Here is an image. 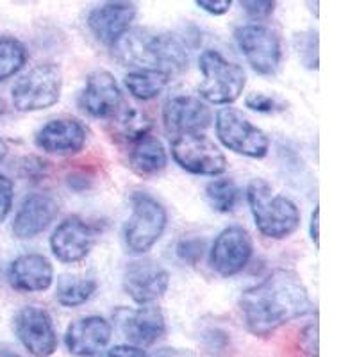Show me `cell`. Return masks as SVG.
I'll list each match as a JSON object with an SVG mask.
<instances>
[{
  "instance_id": "4",
  "label": "cell",
  "mask_w": 357,
  "mask_h": 357,
  "mask_svg": "<svg viewBox=\"0 0 357 357\" xmlns=\"http://www.w3.org/2000/svg\"><path fill=\"white\" fill-rule=\"evenodd\" d=\"M168 213L151 193L134 191L130 195V216L123 225V245L132 256H143L165 234Z\"/></svg>"
},
{
  "instance_id": "26",
  "label": "cell",
  "mask_w": 357,
  "mask_h": 357,
  "mask_svg": "<svg viewBox=\"0 0 357 357\" xmlns=\"http://www.w3.org/2000/svg\"><path fill=\"white\" fill-rule=\"evenodd\" d=\"M207 204L216 213H232L241 199V190L232 178H215L206 186Z\"/></svg>"
},
{
  "instance_id": "27",
  "label": "cell",
  "mask_w": 357,
  "mask_h": 357,
  "mask_svg": "<svg viewBox=\"0 0 357 357\" xmlns=\"http://www.w3.org/2000/svg\"><path fill=\"white\" fill-rule=\"evenodd\" d=\"M27 49L13 36L0 38V82L15 77L27 63Z\"/></svg>"
},
{
  "instance_id": "16",
  "label": "cell",
  "mask_w": 357,
  "mask_h": 357,
  "mask_svg": "<svg viewBox=\"0 0 357 357\" xmlns=\"http://www.w3.org/2000/svg\"><path fill=\"white\" fill-rule=\"evenodd\" d=\"M138 8L132 2H104L88 13L86 24L97 41L113 49L130 31Z\"/></svg>"
},
{
  "instance_id": "33",
  "label": "cell",
  "mask_w": 357,
  "mask_h": 357,
  "mask_svg": "<svg viewBox=\"0 0 357 357\" xmlns=\"http://www.w3.org/2000/svg\"><path fill=\"white\" fill-rule=\"evenodd\" d=\"M13 199H15V184L4 174H0V223L8 220L13 209Z\"/></svg>"
},
{
  "instance_id": "32",
  "label": "cell",
  "mask_w": 357,
  "mask_h": 357,
  "mask_svg": "<svg viewBox=\"0 0 357 357\" xmlns=\"http://www.w3.org/2000/svg\"><path fill=\"white\" fill-rule=\"evenodd\" d=\"M241 8L247 13L248 18L259 24V20H266L275 11V2L272 0H245L241 2Z\"/></svg>"
},
{
  "instance_id": "28",
  "label": "cell",
  "mask_w": 357,
  "mask_h": 357,
  "mask_svg": "<svg viewBox=\"0 0 357 357\" xmlns=\"http://www.w3.org/2000/svg\"><path fill=\"white\" fill-rule=\"evenodd\" d=\"M295 49L302 65L307 70H318V33L304 31L295 36Z\"/></svg>"
},
{
  "instance_id": "34",
  "label": "cell",
  "mask_w": 357,
  "mask_h": 357,
  "mask_svg": "<svg viewBox=\"0 0 357 357\" xmlns=\"http://www.w3.org/2000/svg\"><path fill=\"white\" fill-rule=\"evenodd\" d=\"M301 347L309 357H318V321H311L301 331Z\"/></svg>"
},
{
  "instance_id": "23",
  "label": "cell",
  "mask_w": 357,
  "mask_h": 357,
  "mask_svg": "<svg viewBox=\"0 0 357 357\" xmlns=\"http://www.w3.org/2000/svg\"><path fill=\"white\" fill-rule=\"evenodd\" d=\"M168 165V154L161 139L155 136H145V138L134 142L129 145V167L142 177H152L162 172Z\"/></svg>"
},
{
  "instance_id": "14",
  "label": "cell",
  "mask_w": 357,
  "mask_h": 357,
  "mask_svg": "<svg viewBox=\"0 0 357 357\" xmlns=\"http://www.w3.org/2000/svg\"><path fill=\"white\" fill-rule=\"evenodd\" d=\"M123 104L122 88L113 73L107 70H95L86 77L84 88L79 95V106L89 116L107 122Z\"/></svg>"
},
{
  "instance_id": "31",
  "label": "cell",
  "mask_w": 357,
  "mask_h": 357,
  "mask_svg": "<svg viewBox=\"0 0 357 357\" xmlns=\"http://www.w3.org/2000/svg\"><path fill=\"white\" fill-rule=\"evenodd\" d=\"M245 106L248 107L254 113H261V114H270V113H277V111L284 109V104H280L277 98L270 97L266 93H261V91H252L245 97Z\"/></svg>"
},
{
  "instance_id": "11",
  "label": "cell",
  "mask_w": 357,
  "mask_h": 357,
  "mask_svg": "<svg viewBox=\"0 0 357 357\" xmlns=\"http://www.w3.org/2000/svg\"><path fill=\"white\" fill-rule=\"evenodd\" d=\"M123 291L138 305L159 301L170 288V273L158 261L139 257L127 263L122 275Z\"/></svg>"
},
{
  "instance_id": "21",
  "label": "cell",
  "mask_w": 357,
  "mask_h": 357,
  "mask_svg": "<svg viewBox=\"0 0 357 357\" xmlns=\"http://www.w3.org/2000/svg\"><path fill=\"white\" fill-rule=\"evenodd\" d=\"M8 280L17 291H47L54 282V266L43 254H22L9 264Z\"/></svg>"
},
{
  "instance_id": "39",
  "label": "cell",
  "mask_w": 357,
  "mask_h": 357,
  "mask_svg": "<svg viewBox=\"0 0 357 357\" xmlns=\"http://www.w3.org/2000/svg\"><path fill=\"white\" fill-rule=\"evenodd\" d=\"M8 152H9V149H8V143H6L4 139L0 138V162L4 161V159H6V155H8Z\"/></svg>"
},
{
  "instance_id": "24",
  "label": "cell",
  "mask_w": 357,
  "mask_h": 357,
  "mask_svg": "<svg viewBox=\"0 0 357 357\" xmlns=\"http://www.w3.org/2000/svg\"><path fill=\"white\" fill-rule=\"evenodd\" d=\"M98 284L93 275H72L66 273L57 279L56 301L63 307H79L95 295Z\"/></svg>"
},
{
  "instance_id": "1",
  "label": "cell",
  "mask_w": 357,
  "mask_h": 357,
  "mask_svg": "<svg viewBox=\"0 0 357 357\" xmlns=\"http://www.w3.org/2000/svg\"><path fill=\"white\" fill-rule=\"evenodd\" d=\"M240 311L248 333L268 337L282 325L312 312V302L295 270L277 268L241 293Z\"/></svg>"
},
{
  "instance_id": "29",
  "label": "cell",
  "mask_w": 357,
  "mask_h": 357,
  "mask_svg": "<svg viewBox=\"0 0 357 357\" xmlns=\"http://www.w3.org/2000/svg\"><path fill=\"white\" fill-rule=\"evenodd\" d=\"M18 175L31 183H40L49 175V162L36 155H25L18 161Z\"/></svg>"
},
{
  "instance_id": "12",
  "label": "cell",
  "mask_w": 357,
  "mask_h": 357,
  "mask_svg": "<svg viewBox=\"0 0 357 357\" xmlns=\"http://www.w3.org/2000/svg\"><path fill=\"white\" fill-rule=\"evenodd\" d=\"M254 254V243L247 229L240 225L225 227L209 248V264L220 277H232L243 272Z\"/></svg>"
},
{
  "instance_id": "38",
  "label": "cell",
  "mask_w": 357,
  "mask_h": 357,
  "mask_svg": "<svg viewBox=\"0 0 357 357\" xmlns=\"http://www.w3.org/2000/svg\"><path fill=\"white\" fill-rule=\"evenodd\" d=\"M154 357H195L190 350L184 349H161L154 354Z\"/></svg>"
},
{
  "instance_id": "13",
  "label": "cell",
  "mask_w": 357,
  "mask_h": 357,
  "mask_svg": "<svg viewBox=\"0 0 357 357\" xmlns=\"http://www.w3.org/2000/svg\"><path fill=\"white\" fill-rule=\"evenodd\" d=\"M97 241V231L81 216L63 220L50 236V250L57 261L75 264L89 256Z\"/></svg>"
},
{
  "instance_id": "9",
  "label": "cell",
  "mask_w": 357,
  "mask_h": 357,
  "mask_svg": "<svg viewBox=\"0 0 357 357\" xmlns=\"http://www.w3.org/2000/svg\"><path fill=\"white\" fill-rule=\"evenodd\" d=\"M172 158L188 174L218 177L225 174L229 162L213 139L200 134H183L172 142Z\"/></svg>"
},
{
  "instance_id": "35",
  "label": "cell",
  "mask_w": 357,
  "mask_h": 357,
  "mask_svg": "<svg viewBox=\"0 0 357 357\" xmlns=\"http://www.w3.org/2000/svg\"><path fill=\"white\" fill-rule=\"evenodd\" d=\"M195 4L199 6L202 11L213 15V17H222V15L231 11L232 8L231 0H197Z\"/></svg>"
},
{
  "instance_id": "36",
  "label": "cell",
  "mask_w": 357,
  "mask_h": 357,
  "mask_svg": "<svg viewBox=\"0 0 357 357\" xmlns=\"http://www.w3.org/2000/svg\"><path fill=\"white\" fill-rule=\"evenodd\" d=\"M107 357H146L145 350L138 349L132 345H114L113 349L107 352Z\"/></svg>"
},
{
  "instance_id": "10",
  "label": "cell",
  "mask_w": 357,
  "mask_h": 357,
  "mask_svg": "<svg viewBox=\"0 0 357 357\" xmlns=\"http://www.w3.org/2000/svg\"><path fill=\"white\" fill-rule=\"evenodd\" d=\"M13 329L25 350L34 357H50L57 350V333L49 311L25 305L13 318Z\"/></svg>"
},
{
  "instance_id": "22",
  "label": "cell",
  "mask_w": 357,
  "mask_h": 357,
  "mask_svg": "<svg viewBox=\"0 0 357 357\" xmlns=\"http://www.w3.org/2000/svg\"><path fill=\"white\" fill-rule=\"evenodd\" d=\"M154 127L151 114L139 109L136 106H127L123 104L113 116L107 120V132L111 138L120 143L132 145L134 142L149 136Z\"/></svg>"
},
{
  "instance_id": "18",
  "label": "cell",
  "mask_w": 357,
  "mask_h": 357,
  "mask_svg": "<svg viewBox=\"0 0 357 357\" xmlns=\"http://www.w3.org/2000/svg\"><path fill=\"white\" fill-rule=\"evenodd\" d=\"M88 142V130L77 118L61 116L49 120L34 136V143L45 154L73 155Z\"/></svg>"
},
{
  "instance_id": "3",
  "label": "cell",
  "mask_w": 357,
  "mask_h": 357,
  "mask_svg": "<svg viewBox=\"0 0 357 357\" xmlns=\"http://www.w3.org/2000/svg\"><path fill=\"white\" fill-rule=\"evenodd\" d=\"M247 202L257 231L270 240H286L301 225V211L286 195H280L264 178H252Z\"/></svg>"
},
{
  "instance_id": "30",
  "label": "cell",
  "mask_w": 357,
  "mask_h": 357,
  "mask_svg": "<svg viewBox=\"0 0 357 357\" xmlns=\"http://www.w3.org/2000/svg\"><path fill=\"white\" fill-rule=\"evenodd\" d=\"M177 257L188 264H199L206 254V241L200 238H184L175 247Z\"/></svg>"
},
{
  "instance_id": "15",
  "label": "cell",
  "mask_w": 357,
  "mask_h": 357,
  "mask_svg": "<svg viewBox=\"0 0 357 357\" xmlns=\"http://www.w3.org/2000/svg\"><path fill=\"white\" fill-rule=\"evenodd\" d=\"M114 318L129 345L138 349L155 345L167 334V318L159 307H120L114 312Z\"/></svg>"
},
{
  "instance_id": "40",
  "label": "cell",
  "mask_w": 357,
  "mask_h": 357,
  "mask_svg": "<svg viewBox=\"0 0 357 357\" xmlns=\"http://www.w3.org/2000/svg\"><path fill=\"white\" fill-rule=\"evenodd\" d=\"M0 357H22L20 354L13 352V350H8V349H2L0 350Z\"/></svg>"
},
{
  "instance_id": "20",
  "label": "cell",
  "mask_w": 357,
  "mask_h": 357,
  "mask_svg": "<svg viewBox=\"0 0 357 357\" xmlns=\"http://www.w3.org/2000/svg\"><path fill=\"white\" fill-rule=\"evenodd\" d=\"M111 324L104 317L89 314L68 325L65 333V345L75 357H95L106 349L111 341Z\"/></svg>"
},
{
  "instance_id": "37",
  "label": "cell",
  "mask_w": 357,
  "mask_h": 357,
  "mask_svg": "<svg viewBox=\"0 0 357 357\" xmlns=\"http://www.w3.org/2000/svg\"><path fill=\"white\" fill-rule=\"evenodd\" d=\"M318 225H320V207L317 206L311 215V222H309V236H311L314 247L320 245V229H318Z\"/></svg>"
},
{
  "instance_id": "2",
  "label": "cell",
  "mask_w": 357,
  "mask_h": 357,
  "mask_svg": "<svg viewBox=\"0 0 357 357\" xmlns=\"http://www.w3.org/2000/svg\"><path fill=\"white\" fill-rule=\"evenodd\" d=\"M118 61L136 70H155L174 77L190 65V50L183 38L168 31L132 29L113 47Z\"/></svg>"
},
{
  "instance_id": "5",
  "label": "cell",
  "mask_w": 357,
  "mask_h": 357,
  "mask_svg": "<svg viewBox=\"0 0 357 357\" xmlns=\"http://www.w3.org/2000/svg\"><path fill=\"white\" fill-rule=\"evenodd\" d=\"M199 68L202 73L199 93L204 100L216 106H229L241 97L247 75L238 63L229 61L222 52L209 49L200 54Z\"/></svg>"
},
{
  "instance_id": "25",
  "label": "cell",
  "mask_w": 357,
  "mask_h": 357,
  "mask_svg": "<svg viewBox=\"0 0 357 357\" xmlns=\"http://www.w3.org/2000/svg\"><path fill=\"white\" fill-rule=\"evenodd\" d=\"M170 75L155 70H132L126 75L123 84L136 100L149 102L158 98L167 89Z\"/></svg>"
},
{
  "instance_id": "6",
  "label": "cell",
  "mask_w": 357,
  "mask_h": 357,
  "mask_svg": "<svg viewBox=\"0 0 357 357\" xmlns=\"http://www.w3.org/2000/svg\"><path fill=\"white\" fill-rule=\"evenodd\" d=\"M63 73L54 63H41L25 72L11 88L13 107L20 113H36L56 106L61 98Z\"/></svg>"
},
{
  "instance_id": "7",
  "label": "cell",
  "mask_w": 357,
  "mask_h": 357,
  "mask_svg": "<svg viewBox=\"0 0 357 357\" xmlns=\"http://www.w3.org/2000/svg\"><path fill=\"white\" fill-rule=\"evenodd\" d=\"M216 136L225 149L250 159H263L270 151V138L263 129L243 116L234 107H223L216 113Z\"/></svg>"
},
{
  "instance_id": "19",
  "label": "cell",
  "mask_w": 357,
  "mask_h": 357,
  "mask_svg": "<svg viewBox=\"0 0 357 357\" xmlns=\"http://www.w3.org/2000/svg\"><path fill=\"white\" fill-rule=\"evenodd\" d=\"M59 213V204L49 193H31L22 200L11 231L18 240H31L49 227Z\"/></svg>"
},
{
  "instance_id": "17",
  "label": "cell",
  "mask_w": 357,
  "mask_h": 357,
  "mask_svg": "<svg viewBox=\"0 0 357 357\" xmlns=\"http://www.w3.org/2000/svg\"><path fill=\"white\" fill-rule=\"evenodd\" d=\"M213 113L206 102L191 95H178L162 106V123L170 134H200L211 126Z\"/></svg>"
},
{
  "instance_id": "8",
  "label": "cell",
  "mask_w": 357,
  "mask_h": 357,
  "mask_svg": "<svg viewBox=\"0 0 357 357\" xmlns=\"http://www.w3.org/2000/svg\"><path fill=\"white\" fill-rule=\"evenodd\" d=\"M238 49L259 75H275L282 63V45L277 31L264 24H245L234 31Z\"/></svg>"
}]
</instances>
